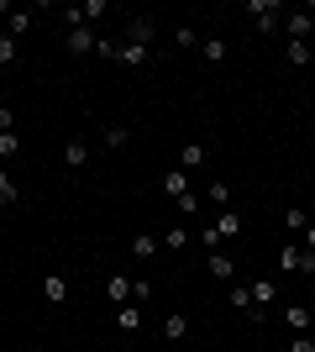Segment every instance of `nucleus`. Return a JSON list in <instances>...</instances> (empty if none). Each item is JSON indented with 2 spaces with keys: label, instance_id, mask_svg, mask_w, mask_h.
Here are the masks:
<instances>
[{
  "label": "nucleus",
  "instance_id": "obj_12",
  "mask_svg": "<svg viewBox=\"0 0 315 352\" xmlns=\"http://www.w3.org/2000/svg\"><path fill=\"white\" fill-rule=\"evenodd\" d=\"M210 274H215V279H221V284H237V263H231V258H226L221 248L210 252Z\"/></svg>",
  "mask_w": 315,
  "mask_h": 352
},
{
  "label": "nucleus",
  "instance_id": "obj_19",
  "mask_svg": "<svg viewBox=\"0 0 315 352\" xmlns=\"http://www.w3.org/2000/svg\"><path fill=\"white\" fill-rule=\"evenodd\" d=\"M32 32V11H11V21H5V37H27Z\"/></svg>",
  "mask_w": 315,
  "mask_h": 352
},
{
  "label": "nucleus",
  "instance_id": "obj_35",
  "mask_svg": "<svg viewBox=\"0 0 315 352\" xmlns=\"http://www.w3.org/2000/svg\"><path fill=\"white\" fill-rule=\"evenodd\" d=\"M148 294H152V284H148V279H132V300H137V305H142Z\"/></svg>",
  "mask_w": 315,
  "mask_h": 352
},
{
  "label": "nucleus",
  "instance_id": "obj_22",
  "mask_svg": "<svg viewBox=\"0 0 315 352\" xmlns=\"http://www.w3.org/2000/svg\"><path fill=\"white\" fill-rule=\"evenodd\" d=\"M105 147H110V153H121V147L132 142V132H126V126H105V137H100Z\"/></svg>",
  "mask_w": 315,
  "mask_h": 352
},
{
  "label": "nucleus",
  "instance_id": "obj_25",
  "mask_svg": "<svg viewBox=\"0 0 315 352\" xmlns=\"http://www.w3.org/2000/svg\"><path fill=\"white\" fill-rule=\"evenodd\" d=\"M284 321L294 326V331H310V310H305V305H289V310H284Z\"/></svg>",
  "mask_w": 315,
  "mask_h": 352
},
{
  "label": "nucleus",
  "instance_id": "obj_36",
  "mask_svg": "<svg viewBox=\"0 0 315 352\" xmlns=\"http://www.w3.org/2000/svg\"><path fill=\"white\" fill-rule=\"evenodd\" d=\"M0 132H16V111L11 105H0Z\"/></svg>",
  "mask_w": 315,
  "mask_h": 352
},
{
  "label": "nucleus",
  "instance_id": "obj_24",
  "mask_svg": "<svg viewBox=\"0 0 315 352\" xmlns=\"http://www.w3.org/2000/svg\"><path fill=\"white\" fill-rule=\"evenodd\" d=\"M11 206H16V179L0 168V210H11Z\"/></svg>",
  "mask_w": 315,
  "mask_h": 352
},
{
  "label": "nucleus",
  "instance_id": "obj_2",
  "mask_svg": "<svg viewBox=\"0 0 315 352\" xmlns=\"http://www.w3.org/2000/svg\"><path fill=\"white\" fill-rule=\"evenodd\" d=\"M284 32L294 37V43H310L315 37V16L310 11H284Z\"/></svg>",
  "mask_w": 315,
  "mask_h": 352
},
{
  "label": "nucleus",
  "instance_id": "obj_28",
  "mask_svg": "<svg viewBox=\"0 0 315 352\" xmlns=\"http://www.w3.org/2000/svg\"><path fill=\"white\" fill-rule=\"evenodd\" d=\"M105 11H110V6H105V0H84V6H79V16H84V27H90L95 16H105Z\"/></svg>",
  "mask_w": 315,
  "mask_h": 352
},
{
  "label": "nucleus",
  "instance_id": "obj_23",
  "mask_svg": "<svg viewBox=\"0 0 315 352\" xmlns=\"http://www.w3.org/2000/svg\"><path fill=\"white\" fill-rule=\"evenodd\" d=\"M163 248L168 252H184V248H189V232H184V226H168V232H163Z\"/></svg>",
  "mask_w": 315,
  "mask_h": 352
},
{
  "label": "nucleus",
  "instance_id": "obj_20",
  "mask_svg": "<svg viewBox=\"0 0 315 352\" xmlns=\"http://www.w3.org/2000/svg\"><path fill=\"white\" fill-rule=\"evenodd\" d=\"M63 163H69V168H84V163H90V147H84V142H69V147H63Z\"/></svg>",
  "mask_w": 315,
  "mask_h": 352
},
{
  "label": "nucleus",
  "instance_id": "obj_32",
  "mask_svg": "<svg viewBox=\"0 0 315 352\" xmlns=\"http://www.w3.org/2000/svg\"><path fill=\"white\" fill-rule=\"evenodd\" d=\"M300 258H305V248H284L279 252V268H294V274H300Z\"/></svg>",
  "mask_w": 315,
  "mask_h": 352
},
{
  "label": "nucleus",
  "instance_id": "obj_13",
  "mask_svg": "<svg viewBox=\"0 0 315 352\" xmlns=\"http://www.w3.org/2000/svg\"><path fill=\"white\" fill-rule=\"evenodd\" d=\"M215 236H221V242L242 236V216H237V210H221V216H215Z\"/></svg>",
  "mask_w": 315,
  "mask_h": 352
},
{
  "label": "nucleus",
  "instance_id": "obj_27",
  "mask_svg": "<svg viewBox=\"0 0 315 352\" xmlns=\"http://www.w3.org/2000/svg\"><path fill=\"white\" fill-rule=\"evenodd\" d=\"M11 63H16V37L0 32V69H11Z\"/></svg>",
  "mask_w": 315,
  "mask_h": 352
},
{
  "label": "nucleus",
  "instance_id": "obj_31",
  "mask_svg": "<svg viewBox=\"0 0 315 352\" xmlns=\"http://www.w3.org/2000/svg\"><path fill=\"white\" fill-rule=\"evenodd\" d=\"M174 206H179V216H195V210H200V190L179 195V200H174Z\"/></svg>",
  "mask_w": 315,
  "mask_h": 352
},
{
  "label": "nucleus",
  "instance_id": "obj_9",
  "mask_svg": "<svg viewBox=\"0 0 315 352\" xmlns=\"http://www.w3.org/2000/svg\"><path fill=\"white\" fill-rule=\"evenodd\" d=\"M105 300H110V305H126V300H132V279H126V274H110V279H105Z\"/></svg>",
  "mask_w": 315,
  "mask_h": 352
},
{
  "label": "nucleus",
  "instance_id": "obj_17",
  "mask_svg": "<svg viewBox=\"0 0 315 352\" xmlns=\"http://www.w3.org/2000/svg\"><path fill=\"white\" fill-rule=\"evenodd\" d=\"M226 53H231L226 37H205V43H200V58H205V63H226Z\"/></svg>",
  "mask_w": 315,
  "mask_h": 352
},
{
  "label": "nucleus",
  "instance_id": "obj_3",
  "mask_svg": "<svg viewBox=\"0 0 315 352\" xmlns=\"http://www.w3.org/2000/svg\"><path fill=\"white\" fill-rule=\"evenodd\" d=\"M152 37H158L152 16H126V43H137V47H152Z\"/></svg>",
  "mask_w": 315,
  "mask_h": 352
},
{
  "label": "nucleus",
  "instance_id": "obj_34",
  "mask_svg": "<svg viewBox=\"0 0 315 352\" xmlns=\"http://www.w3.org/2000/svg\"><path fill=\"white\" fill-rule=\"evenodd\" d=\"M289 352H315V337H310V331H300V337L289 342Z\"/></svg>",
  "mask_w": 315,
  "mask_h": 352
},
{
  "label": "nucleus",
  "instance_id": "obj_30",
  "mask_svg": "<svg viewBox=\"0 0 315 352\" xmlns=\"http://www.w3.org/2000/svg\"><path fill=\"white\" fill-rule=\"evenodd\" d=\"M174 47H184V53H189V47H200L195 27H179V32H174Z\"/></svg>",
  "mask_w": 315,
  "mask_h": 352
},
{
  "label": "nucleus",
  "instance_id": "obj_4",
  "mask_svg": "<svg viewBox=\"0 0 315 352\" xmlns=\"http://www.w3.org/2000/svg\"><path fill=\"white\" fill-rule=\"evenodd\" d=\"M95 43H100V37H95V32L84 27V21H74V27H69V53H74V58H84V53H95Z\"/></svg>",
  "mask_w": 315,
  "mask_h": 352
},
{
  "label": "nucleus",
  "instance_id": "obj_16",
  "mask_svg": "<svg viewBox=\"0 0 315 352\" xmlns=\"http://www.w3.org/2000/svg\"><path fill=\"white\" fill-rule=\"evenodd\" d=\"M116 326L126 331V337H132V331H142V310H137V305H116Z\"/></svg>",
  "mask_w": 315,
  "mask_h": 352
},
{
  "label": "nucleus",
  "instance_id": "obj_1",
  "mask_svg": "<svg viewBox=\"0 0 315 352\" xmlns=\"http://www.w3.org/2000/svg\"><path fill=\"white\" fill-rule=\"evenodd\" d=\"M242 11L257 21V32H279V16H284V6H279V0H247Z\"/></svg>",
  "mask_w": 315,
  "mask_h": 352
},
{
  "label": "nucleus",
  "instance_id": "obj_6",
  "mask_svg": "<svg viewBox=\"0 0 315 352\" xmlns=\"http://www.w3.org/2000/svg\"><path fill=\"white\" fill-rule=\"evenodd\" d=\"M284 63L310 69V63H315V43H294V37H289V43H284Z\"/></svg>",
  "mask_w": 315,
  "mask_h": 352
},
{
  "label": "nucleus",
  "instance_id": "obj_7",
  "mask_svg": "<svg viewBox=\"0 0 315 352\" xmlns=\"http://www.w3.org/2000/svg\"><path fill=\"white\" fill-rule=\"evenodd\" d=\"M158 184H163V195H168V200H179V195H189V190H195V184H189V174H184V168H168V174L158 179Z\"/></svg>",
  "mask_w": 315,
  "mask_h": 352
},
{
  "label": "nucleus",
  "instance_id": "obj_37",
  "mask_svg": "<svg viewBox=\"0 0 315 352\" xmlns=\"http://www.w3.org/2000/svg\"><path fill=\"white\" fill-rule=\"evenodd\" d=\"M305 252H315V226H305Z\"/></svg>",
  "mask_w": 315,
  "mask_h": 352
},
{
  "label": "nucleus",
  "instance_id": "obj_11",
  "mask_svg": "<svg viewBox=\"0 0 315 352\" xmlns=\"http://www.w3.org/2000/svg\"><path fill=\"white\" fill-rule=\"evenodd\" d=\"M43 300L47 305H63V300H69V279H63V274H47L43 279Z\"/></svg>",
  "mask_w": 315,
  "mask_h": 352
},
{
  "label": "nucleus",
  "instance_id": "obj_8",
  "mask_svg": "<svg viewBox=\"0 0 315 352\" xmlns=\"http://www.w3.org/2000/svg\"><path fill=\"white\" fill-rule=\"evenodd\" d=\"M247 289H253V310H257V316H263V310H268L273 300H279V289H273V279H253V284H247Z\"/></svg>",
  "mask_w": 315,
  "mask_h": 352
},
{
  "label": "nucleus",
  "instance_id": "obj_18",
  "mask_svg": "<svg viewBox=\"0 0 315 352\" xmlns=\"http://www.w3.org/2000/svg\"><path fill=\"white\" fill-rule=\"evenodd\" d=\"M226 300H231V310H247V316H257V310H253V289H247V284H231V289H226Z\"/></svg>",
  "mask_w": 315,
  "mask_h": 352
},
{
  "label": "nucleus",
  "instance_id": "obj_38",
  "mask_svg": "<svg viewBox=\"0 0 315 352\" xmlns=\"http://www.w3.org/2000/svg\"><path fill=\"white\" fill-rule=\"evenodd\" d=\"M310 337H315V310H310Z\"/></svg>",
  "mask_w": 315,
  "mask_h": 352
},
{
  "label": "nucleus",
  "instance_id": "obj_10",
  "mask_svg": "<svg viewBox=\"0 0 315 352\" xmlns=\"http://www.w3.org/2000/svg\"><path fill=\"white\" fill-rule=\"evenodd\" d=\"M163 337L168 342H184V337H189V316H184V310H168V316H163Z\"/></svg>",
  "mask_w": 315,
  "mask_h": 352
},
{
  "label": "nucleus",
  "instance_id": "obj_5",
  "mask_svg": "<svg viewBox=\"0 0 315 352\" xmlns=\"http://www.w3.org/2000/svg\"><path fill=\"white\" fill-rule=\"evenodd\" d=\"M116 63H126V69H142V63H152V47H137V43H116Z\"/></svg>",
  "mask_w": 315,
  "mask_h": 352
},
{
  "label": "nucleus",
  "instance_id": "obj_33",
  "mask_svg": "<svg viewBox=\"0 0 315 352\" xmlns=\"http://www.w3.org/2000/svg\"><path fill=\"white\" fill-rule=\"evenodd\" d=\"M200 248H205V252H215V248H221V236H215V226H200Z\"/></svg>",
  "mask_w": 315,
  "mask_h": 352
},
{
  "label": "nucleus",
  "instance_id": "obj_26",
  "mask_svg": "<svg viewBox=\"0 0 315 352\" xmlns=\"http://www.w3.org/2000/svg\"><path fill=\"white\" fill-rule=\"evenodd\" d=\"M284 226H289V232H305V226H310V216H305V206H289V210H284Z\"/></svg>",
  "mask_w": 315,
  "mask_h": 352
},
{
  "label": "nucleus",
  "instance_id": "obj_15",
  "mask_svg": "<svg viewBox=\"0 0 315 352\" xmlns=\"http://www.w3.org/2000/svg\"><path fill=\"white\" fill-rule=\"evenodd\" d=\"M152 252H158V236H152V232H137L132 236V258H137V263H148Z\"/></svg>",
  "mask_w": 315,
  "mask_h": 352
},
{
  "label": "nucleus",
  "instance_id": "obj_14",
  "mask_svg": "<svg viewBox=\"0 0 315 352\" xmlns=\"http://www.w3.org/2000/svg\"><path fill=\"white\" fill-rule=\"evenodd\" d=\"M200 163H205V147H200V142H184L179 147V168H184V174H195Z\"/></svg>",
  "mask_w": 315,
  "mask_h": 352
},
{
  "label": "nucleus",
  "instance_id": "obj_29",
  "mask_svg": "<svg viewBox=\"0 0 315 352\" xmlns=\"http://www.w3.org/2000/svg\"><path fill=\"white\" fill-rule=\"evenodd\" d=\"M16 153H21V137H16V132H0V158H16Z\"/></svg>",
  "mask_w": 315,
  "mask_h": 352
},
{
  "label": "nucleus",
  "instance_id": "obj_21",
  "mask_svg": "<svg viewBox=\"0 0 315 352\" xmlns=\"http://www.w3.org/2000/svg\"><path fill=\"white\" fill-rule=\"evenodd\" d=\"M210 206H221V210H231V184H226V179H215V184H210Z\"/></svg>",
  "mask_w": 315,
  "mask_h": 352
}]
</instances>
